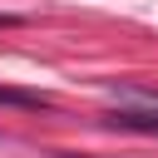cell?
<instances>
[{"mask_svg":"<svg viewBox=\"0 0 158 158\" xmlns=\"http://www.w3.org/2000/svg\"><path fill=\"white\" fill-rule=\"evenodd\" d=\"M49 158H104V153H49Z\"/></svg>","mask_w":158,"mask_h":158,"instance_id":"obj_3","label":"cell"},{"mask_svg":"<svg viewBox=\"0 0 158 158\" xmlns=\"http://www.w3.org/2000/svg\"><path fill=\"white\" fill-rule=\"evenodd\" d=\"M0 104L5 109H25V114H49L54 109L49 94H40V89H10V84H0Z\"/></svg>","mask_w":158,"mask_h":158,"instance_id":"obj_2","label":"cell"},{"mask_svg":"<svg viewBox=\"0 0 158 158\" xmlns=\"http://www.w3.org/2000/svg\"><path fill=\"white\" fill-rule=\"evenodd\" d=\"M104 123L118 133H158V109H109Z\"/></svg>","mask_w":158,"mask_h":158,"instance_id":"obj_1","label":"cell"}]
</instances>
